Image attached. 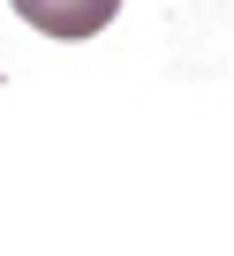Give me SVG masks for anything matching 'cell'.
Instances as JSON below:
<instances>
[{
	"label": "cell",
	"mask_w": 234,
	"mask_h": 256,
	"mask_svg": "<svg viewBox=\"0 0 234 256\" xmlns=\"http://www.w3.org/2000/svg\"><path fill=\"white\" fill-rule=\"evenodd\" d=\"M8 8L38 30V38H98L113 16H121V0H8Z\"/></svg>",
	"instance_id": "obj_1"
}]
</instances>
